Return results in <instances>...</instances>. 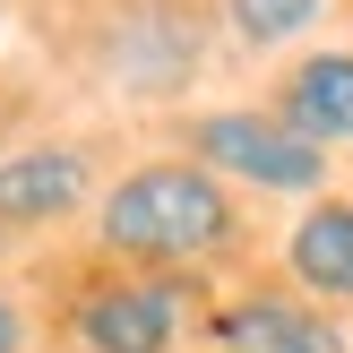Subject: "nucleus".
I'll list each match as a JSON object with an SVG mask.
<instances>
[{
  "mask_svg": "<svg viewBox=\"0 0 353 353\" xmlns=\"http://www.w3.org/2000/svg\"><path fill=\"white\" fill-rule=\"evenodd\" d=\"M95 241L138 268H207L241 241V207L224 172H207L199 155H172V164H138L103 190Z\"/></svg>",
  "mask_w": 353,
  "mask_h": 353,
  "instance_id": "1",
  "label": "nucleus"
},
{
  "mask_svg": "<svg viewBox=\"0 0 353 353\" xmlns=\"http://www.w3.org/2000/svg\"><path fill=\"white\" fill-rule=\"evenodd\" d=\"M190 155L207 172H233L250 190H276V199H310L327 190V147L302 138L285 112H199L190 121Z\"/></svg>",
  "mask_w": 353,
  "mask_h": 353,
  "instance_id": "2",
  "label": "nucleus"
},
{
  "mask_svg": "<svg viewBox=\"0 0 353 353\" xmlns=\"http://www.w3.org/2000/svg\"><path fill=\"white\" fill-rule=\"evenodd\" d=\"M181 310H190L181 268L103 276V285H86L78 310H69V345L78 353H172L181 345Z\"/></svg>",
  "mask_w": 353,
  "mask_h": 353,
  "instance_id": "3",
  "label": "nucleus"
},
{
  "mask_svg": "<svg viewBox=\"0 0 353 353\" xmlns=\"http://www.w3.org/2000/svg\"><path fill=\"white\" fill-rule=\"evenodd\" d=\"M95 199V164L69 138H43V147L0 155V233H43V224L78 216Z\"/></svg>",
  "mask_w": 353,
  "mask_h": 353,
  "instance_id": "4",
  "label": "nucleus"
},
{
  "mask_svg": "<svg viewBox=\"0 0 353 353\" xmlns=\"http://www.w3.org/2000/svg\"><path fill=\"white\" fill-rule=\"evenodd\" d=\"M216 353H353L336 336V319L285 293H241L216 310Z\"/></svg>",
  "mask_w": 353,
  "mask_h": 353,
  "instance_id": "5",
  "label": "nucleus"
},
{
  "mask_svg": "<svg viewBox=\"0 0 353 353\" xmlns=\"http://www.w3.org/2000/svg\"><path fill=\"white\" fill-rule=\"evenodd\" d=\"M285 268H293V285H302L310 302L353 310V199H319V190H310L302 224L285 233Z\"/></svg>",
  "mask_w": 353,
  "mask_h": 353,
  "instance_id": "6",
  "label": "nucleus"
},
{
  "mask_svg": "<svg viewBox=\"0 0 353 353\" xmlns=\"http://www.w3.org/2000/svg\"><path fill=\"white\" fill-rule=\"evenodd\" d=\"M276 112H285L302 138H319V147L353 138V52H310L302 69H285Z\"/></svg>",
  "mask_w": 353,
  "mask_h": 353,
  "instance_id": "7",
  "label": "nucleus"
},
{
  "mask_svg": "<svg viewBox=\"0 0 353 353\" xmlns=\"http://www.w3.org/2000/svg\"><path fill=\"white\" fill-rule=\"evenodd\" d=\"M319 9L327 0H224V26H233L250 52H276V43H293V34L319 26Z\"/></svg>",
  "mask_w": 353,
  "mask_h": 353,
  "instance_id": "8",
  "label": "nucleus"
},
{
  "mask_svg": "<svg viewBox=\"0 0 353 353\" xmlns=\"http://www.w3.org/2000/svg\"><path fill=\"white\" fill-rule=\"evenodd\" d=\"M0 353H26V310L0 293Z\"/></svg>",
  "mask_w": 353,
  "mask_h": 353,
  "instance_id": "9",
  "label": "nucleus"
}]
</instances>
